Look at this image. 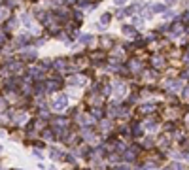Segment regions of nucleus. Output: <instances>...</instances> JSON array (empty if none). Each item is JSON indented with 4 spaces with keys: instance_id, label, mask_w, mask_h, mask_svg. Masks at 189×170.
I'll list each match as a JSON object with an SVG mask.
<instances>
[{
    "instance_id": "nucleus-1",
    "label": "nucleus",
    "mask_w": 189,
    "mask_h": 170,
    "mask_svg": "<svg viewBox=\"0 0 189 170\" xmlns=\"http://www.w3.org/2000/svg\"><path fill=\"white\" fill-rule=\"evenodd\" d=\"M66 104H68V96H66V95H61L59 98L53 102V108H55V110H63Z\"/></svg>"
},
{
    "instance_id": "nucleus-17",
    "label": "nucleus",
    "mask_w": 189,
    "mask_h": 170,
    "mask_svg": "<svg viewBox=\"0 0 189 170\" xmlns=\"http://www.w3.org/2000/svg\"><path fill=\"white\" fill-rule=\"evenodd\" d=\"M42 136L45 138V140H49V138H53V134H51V131H44V132H42Z\"/></svg>"
},
{
    "instance_id": "nucleus-15",
    "label": "nucleus",
    "mask_w": 189,
    "mask_h": 170,
    "mask_svg": "<svg viewBox=\"0 0 189 170\" xmlns=\"http://www.w3.org/2000/svg\"><path fill=\"white\" fill-rule=\"evenodd\" d=\"M81 44H83V42H91V40H93V36H89V34H85V36H81Z\"/></svg>"
},
{
    "instance_id": "nucleus-3",
    "label": "nucleus",
    "mask_w": 189,
    "mask_h": 170,
    "mask_svg": "<svg viewBox=\"0 0 189 170\" xmlns=\"http://www.w3.org/2000/svg\"><path fill=\"white\" fill-rule=\"evenodd\" d=\"M123 34H127V36H136V30H134V27L125 25V27H123Z\"/></svg>"
},
{
    "instance_id": "nucleus-2",
    "label": "nucleus",
    "mask_w": 189,
    "mask_h": 170,
    "mask_svg": "<svg viewBox=\"0 0 189 170\" xmlns=\"http://www.w3.org/2000/svg\"><path fill=\"white\" fill-rule=\"evenodd\" d=\"M21 55H23V57H27V61H36V53H34L32 49H25Z\"/></svg>"
},
{
    "instance_id": "nucleus-14",
    "label": "nucleus",
    "mask_w": 189,
    "mask_h": 170,
    "mask_svg": "<svg viewBox=\"0 0 189 170\" xmlns=\"http://www.w3.org/2000/svg\"><path fill=\"white\" fill-rule=\"evenodd\" d=\"M146 128H150V131H155V128H157V123H155V121H150V123L146 125Z\"/></svg>"
},
{
    "instance_id": "nucleus-10",
    "label": "nucleus",
    "mask_w": 189,
    "mask_h": 170,
    "mask_svg": "<svg viewBox=\"0 0 189 170\" xmlns=\"http://www.w3.org/2000/svg\"><path fill=\"white\" fill-rule=\"evenodd\" d=\"M153 64H155V66H163V64H165V61H163L161 57H153Z\"/></svg>"
},
{
    "instance_id": "nucleus-19",
    "label": "nucleus",
    "mask_w": 189,
    "mask_h": 170,
    "mask_svg": "<svg viewBox=\"0 0 189 170\" xmlns=\"http://www.w3.org/2000/svg\"><path fill=\"white\" fill-rule=\"evenodd\" d=\"M114 2H115V4H117V6H123V4H125V2H127V0H114Z\"/></svg>"
},
{
    "instance_id": "nucleus-8",
    "label": "nucleus",
    "mask_w": 189,
    "mask_h": 170,
    "mask_svg": "<svg viewBox=\"0 0 189 170\" xmlns=\"http://www.w3.org/2000/svg\"><path fill=\"white\" fill-rule=\"evenodd\" d=\"M45 89H44V83H36L34 85V93H36V95H42Z\"/></svg>"
},
{
    "instance_id": "nucleus-7",
    "label": "nucleus",
    "mask_w": 189,
    "mask_h": 170,
    "mask_svg": "<svg viewBox=\"0 0 189 170\" xmlns=\"http://www.w3.org/2000/svg\"><path fill=\"white\" fill-rule=\"evenodd\" d=\"M53 66H55V68H63V66H66V61L64 59H57L53 63Z\"/></svg>"
},
{
    "instance_id": "nucleus-4",
    "label": "nucleus",
    "mask_w": 189,
    "mask_h": 170,
    "mask_svg": "<svg viewBox=\"0 0 189 170\" xmlns=\"http://www.w3.org/2000/svg\"><path fill=\"white\" fill-rule=\"evenodd\" d=\"M165 9H166V6H163V4H153V6H151L153 13H161V12H165Z\"/></svg>"
},
{
    "instance_id": "nucleus-11",
    "label": "nucleus",
    "mask_w": 189,
    "mask_h": 170,
    "mask_svg": "<svg viewBox=\"0 0 189 170\" xmlns=\"http://www.w3.org/2000/svg\"><path fill=\"white\" fill-rule=\"evenodd\" d=\"M155 110V106H151V104H146V106H142V112H146V113H150Z\"/></svg>"
},
{
    "instance_id": "nucleus-16",
    "label": "nucleus",
    "mask_w": 189,
    "mask_h": 170,
    "mask_svg": "<svg viewBox=\"0 0 189 170\" xmlns=\"http://www.w3.org/2000/svg\"><path fill=\"white\" fill-rule=\"evenodd\" d=\"M93 115H95V117H99V119H100V115H102V110H99V108H93Z\"/></svg>"
},
{
    "instance_id": "nucleus-5",
    "label": "nucleus",
    "mask_w": 189,
    "mask_h": 170,
    "mask_svg": "<svg viewBox=\"0 0 189 170\" xmlns=\"http://www.w3.org/2000/svg\"><path fill=\"white\" fill-rule=\"evenodd\" d=\"M30 74H32V78H36V80H42V74H44V70H42V68H32V70H30Z\"/></svg>"
},
{
    "instance_id": "nucleus-21",
    "label": "nucleus",
    "mask_w": 189,
    "mask_h": 170,
    "mask_svg": "<svg viewBox=\"0 0 189 170\" xmlns=\"http://www.w3.org/2000/svg\"><path fill=\"white\" fill-rule=\"evenodd\" d=\"M185 119H187V123H189V113H187V117H185Z\"/></svg>"
},
{
    "instance_id": "nucleus-9",
    "label": "nucleus",
    "mask_w": 189,
    "mask_h": 170,
    "mask_svg": "<svg viewBox=\"0 0 189 170\" xmlns=\"http://www.w3.org/2000/svg\"><path fill=\"white\" fill-rule=\"evenodd\" d=\"M170 170H185V164H182V163H174L170 166Z\"/></svg>"
},
{
    "instance_id": "nucleus-20",
    "label": "nucleus",
    "mask_w": 189,
    "mask_h": 170,
    "mask_svg": "<svg viewBox=\"0 0 189 170\" xmlns=\"http://www.w3.org/2000/svg\"><path fill=\"white\" fill-rule=\"evenodd\" d=\"M114 170H131V168H127V166H117V168H114Z\"/></svg>"
},
{
    "instance_id": "nucleus-6",
    "label": "nucleus",
    "mask_w": 189,
    "mask_h": 170,
    "mask_svg": "<svg viewBox=\"0 0 189 170\" xmlns=\"http://www.w3.org/2000/svg\"><path fill=\"white\" fill-rule=\"evenodd\" d=\"M49 155H51V159H61V157H63V153H61L57 147H53V149L49 151Z\"/></svg>"
},
{
    "instance_id": "nucleus-18",
    "label": "nucleus",
    "mask_w": 189,
    "mask_h": 170,
    "mask_svg": "<svg viewBox=\"0 0 189 170\" xmlns=\"http://www.w3.org/2000/svg\"><path fill=\"white\" fill-rule=\"evenodd\" d=\"M183 98H189V87H185V91H183Z\"/></svg>"
},
{
    "instance_id": "nucleus-12",
    "label": "nucleus",
    "mask_w": 189,
    "mask_h": 170,
    "mask_svg": "<svg viewBox=\"0 0 189 170\" xmlns=\"http://www.w3.org/2000/svg\"><path fill=\"white\" fill-rule=\"evenodd\" d=\"M110 19H112V17H110V13H102V17H100V21H102V23H104V25H106V23H110Z\"/></svg>"
},
{
    "instance_id": "nucleus-13",
    "label": "nucleus",
    "mask_w": 189,
    "mask_h": 170,
    "mask_svg": "<svg viewBox=\"0 0 189 170\" xmlns=\"http://www.w3.org/2000/svg\"><path fill=\"white\" fill-rule=\"evenodd\" d=\"M25 119H27L25 113H17V115H15V121H17V123H25Z\"/></svg>"
}]
</instances>
